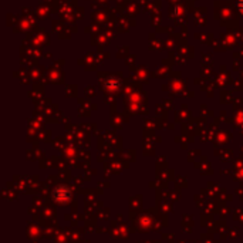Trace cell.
Wrapping results in <instances>:
<instances>
[{
    "label": "cell",
    "instance_id": "cell-1",
    "mask_svg": "<svg viewBox=\"0 0 243 243\" xmlns=\"http://www.w3.org/2000/svg\"><path fill=\"white\" fill-rule=\"evenodd\" d=\"M240 7H242V10H243V0L240 1Z\"/></svg>",
    "mask_w": 243,
    "mask_h": 243
}]
</instances>
